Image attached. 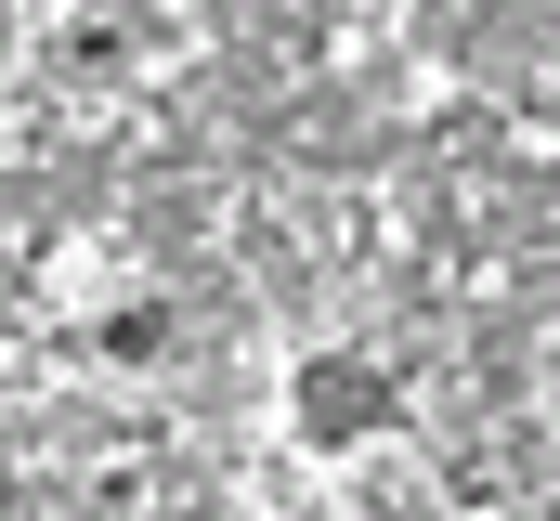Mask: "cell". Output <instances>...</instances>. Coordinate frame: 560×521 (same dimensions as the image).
<instances>
[{"mask_svg": "<svg viewBox=\"0 0 560 521\" xmlns=\"http://www.w3.org/2000/svg\"><path fill=\"white\" fill-rule=\"evenodd\" d=\"M143 352H170V313H156V300L105 313V366H143Z\"/></svg>", "mask_w": 560, "mask_h": 521, "instance_id": "obj_2", "label": "cell"}, {"mask_svg": "<svg viewBox=\"0 0 560 521\" xmlns=\"http://www.w3.org/2000/svg\"><path fill=\"white\" fill-rule=\"evenodd\" d=\"M287 417H300L313 443H365V430L405 417V391H392V366H365V352H313L300 391H287Z\"/></svg>", "mask_w": 560, "mask_h": 521, "instance_id": "obj_1", "label": "cell"}, {"mask_svg": "<svg viewBox=\"0 0 560 521\" xmlns=\"http://www.w3.org/2000/svg\"><path fill=\"white\" fill-rule=\"evenodd\" d=\"M0 53H13V0H0Z\"/></svg>", "mask_w": 560, "mask_h": 521, "instance_id": "obj_3", "label": "cell"}]
</instances>
